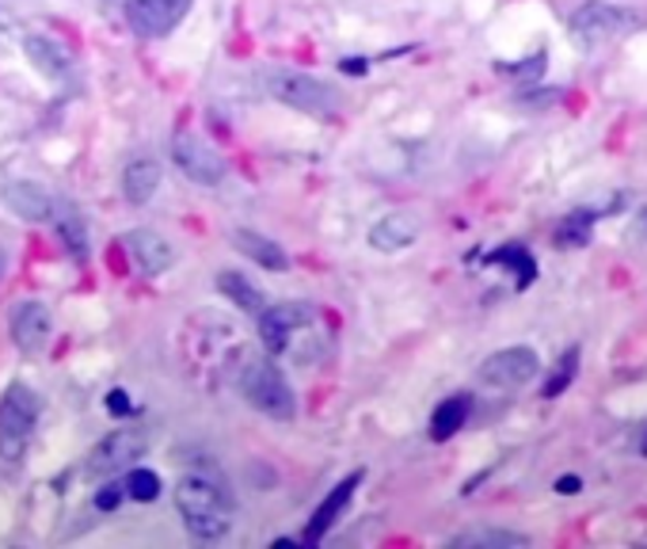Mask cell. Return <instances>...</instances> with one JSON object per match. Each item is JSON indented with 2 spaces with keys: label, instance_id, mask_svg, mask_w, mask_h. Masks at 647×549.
I'll return each mask as SVG.
<instances>
[{
  "label": "cell",
  "instance_id": "6da1fadb",
  "mask_svg": "<svg viewBox=\"0 0 647 549\" xmlns=\"http://www.w3.org/2000/svg\"><path fill=\"white\" fill-rule=\"evenodd\" d=\"M176 508L184 515V527L191 530L202 542H218L229 535L232 527V496L226 485H218L213 477L191 474L176 485Z\"/></svg>",
  "mask_w": 647,
  "mask_h": 549
},
{
  "label": "cell",
  "instance_id": "7a4b0ae2",
  "mask_svg": "<svg viewBox=\"0 0 647 549\" xmlns=\"http://www.w3.org/2000/svg\"><path fill=\"white\" fill-rule=\"evenodd\" d=\"M240 393L248 397V405L259 408L271 419H293L298 416V397H293V385L286 382V374L263 355H244L237 371Z\"/></svg>",
  "mask_w": 647,
  "mask_h": 549
},
{
  "label": "cell",
  "instance_id": "3957f363",
  "mask_svg": "<svg viewBox=\"0 0 647 549\" xmlns=\"http://www.w3.org/2000/svg\"><path fill=\"white\" fill-rule=\"evenodd\" d=\"M640 28H644V12H636V8H628V4H609V0H591V4H583L580 12H572V20H567L572 39L583 42V46L625 39V34H633Z\"/></svg>",
  "mask_w": 647,
  "mask_h": 549
},
{
  "label": "cell",
  "instance_id": "277c9868",
  "mask_svg": "<svg viewBox=\"0 0 647 549\" xmlns=\"http://www.w3.org/2000/svg\"><path fill=\"white\" fill-rule=\"evenodd\" d=\"M267 92L279 103H286L293 111H305V115L327 118L340 107V92L332 89L321 76L298 73V69H271L267 73Z\"/></svg>",
  "mask_w": 647,
  "mask_h": 549
},
{
  "label": "cell",
  "instance_id": "5b68a950",
  "mask_svg": "<svg viewBox=\"0 0 647 549\" xmlns=\"http://www.w3.org/2000/svg\"><path fill=\"white\" fill-rule=\"evenodd\" d=\"M34 424H39V397L28 385H12L0 397V458L20 462L31 443Z\"/></svg>",
  "mask_w": 647,
  "mask_h": 549
},
{
  "label": "cell",
  "instance_id": "8992f818",
  "mask_svg": "<svg viewBox=\"0 0 647 549\" xmlns=\"http://www.w3.org/2000/svg\"><path fill=\"white\" fill-rule=\"evenodd\" d=\"M171 160L179 165L191 184L202 187H218L229 176V165L210 142H202L198 134H176L171 137Z\"/></svg>",
  "mask_w": 647,
  "mask_h": 549
},
{
  "label": "cell",
  "instance_id": "52a82bcc",
  "mask_svg": "<svg viewBox=\"0 0 647 549\" xmlns=\"http://www.w3.org/2000/svg\"><path fill=\"white\" fill-rule=\"evenodd\" d=\"M541 371V359L533 348H503L495 355H488L480 363V382L491 390H522L525 382H533Z\"/></svg>",
  "mask_w": 647,
  "mask_h": 549
},
{
  "label": "cell",
  "instance_id": "ba28073f",
  "mask_svg": "<svg viewBox=\"0 0 647 549\" xmlns=\"http://www.w3.org/2000/svg\"><path fill=\"white\" fill-rule=\"evenodd\" d=\"M145 446H149V435L142 432V427H118V432H111L107 439L96 443V450L88 454V474L92 477H111L118 474V469H129L137 458L145 454Z\"/></svg>",
  "mask_w": 647,
  "mask_h": 549
},
{
  "label": "cell",
  "instance_id": "9c48e42d",
  "mask_svg": "<svg viewBox=\"0 0 647 549\" xmlns=\"http://www.w3.org/2000/svg\"><path fill=\"white\" fill-rule=\"evenodd\" d=\"M313 324V305L309 302H279V305H267L259 313V340H263L267 355H282L290 351L293 332L309 329Z\"/></svg>",
  "mask_w": 647,
  "mask_h": 549
},
{
  "label": "cell",
  "instance_id": "30bf717a",
  "mask_svg": "<svg viewBox=\"0 0 647 549\" xmlns=\"http://www.w3.org/2000/svg\"><path fill=\"white\" fill-rule=\"evenodd\" d=\"M195 0H126V23L142 39H160L171 28H179Z\"/></svg>",
  "mask_w": 647,
  "mask_h": 549
},
{
  "label": "cell",
  "instance_id": "8fae6325",
  "mask_svg": "<svg viewBox=\"0 0 647 549\" xmlns=\"http://www.w3.org/2000/svg\"><path fill=\"white\" fill-rule=\"evenodd\" d=\"M358 485H362V469H355L351 477H343L340 485H335L332 493H327L324 500L316 504V511H313V519H309L305 538H301V542H305V546H321L327 538V530L335 527V519H340V515L347 511V504L355 500V488Z\"/></svg>",
  "mask_w": 647,
  "mask_h": 549
},
{
  "label": "cell",
  "instance_id": "7c38bea8",
  "mask_svg": "<svg viewBox=\"0 0 647 549\" xmlns=\"http://www.w3.org/2000/svg\"><path fill=\"white\" fill-rule=\"evenodd\" d=\"M8 329H12V340L20 351L28 355H39L42 348L50 343V332H54V321H50V309L39 302H20L8 317Z\"/></svg>",
  "mask_w": 647,
  "mask_h": 549
},
{
  "label": "cell",
  "instance_id": "4fadbf2b",
  "mask_svg": "<svg viewBox=\"0 0 647 549\" xmlns=\"http://www.w3.org/2000/svg\"><path fill=\"white\" fill-rule=\"evenodd\" d=\"M123 245H126L129 260H134V268L142 274H153V279L176 263V252H171V245L157 234V229H129L123 237Z\"/></svg>",
  "mask_w": 647,
  "mask_h": 549
},
{
  "label": "cell",
  "instance_id": "5bb4252c",
  "mask_svg": "<svg viewBox=\"0 0 647 549\" xmlns=\"http://www.w3.org/2000/svg\"><path fill=\"white\" fill-rule=\"evenodd\" d=\"M472 408H477V401H472V393H450V397H442L430 412V427L427 435L435 443H450L461 427H469L472 419Z\"/></svg>",
  "mask_w": 647,
  "mask_h": 549
},
{
  "label": "cell",
  "instance_id": "9a60e30c",
  "mask_svg": "<svg viewBox=\"0 0 647 549\" xmlns=\"http://www.w3.org/2000/svg\"><path fill=\"white\" fill-rule=\"evenodd\" d=\"M416 237H419V221L408 218V214H385L366 234L369 248H377V252H400V248L416 245Z\"/></svg>",
  "mask_w": 647,
  "mask_h": 549
},
{
  "label": "cell",
  "instance_id": "2e32d148",
  "mask_svg": "<svg viewBox=\"0 0 647 549\" xmlns=\"http://www.w3.org/2000/svg\"><path fill=\"white\" fill-rule=\"evenodd\" d=\"M232 245H237V252H244L248 260H255L263 271H286L290 268L286 248H282L279 240L255 234V229H237V234H232Z\"/></svg>",
  "mask_w": 647,
  "mask_h": 549
},
{
  "label": "cell",
  "instance_id": "e0dca14e",
  "mask_svg": "<svg viewBox=\"0 0 647 549\" xmlns=\"http://www.w3.org/2000/svg\"><path fill=\"white\" fill-rule=\"evenodd\" d=\"M4 206L12 214H20V218H28V221L54 218V203H50V195L42 191L39 184H31V179H23V184H8L4 187Z\"/></svg>",
  "mask_w": 647,
  "mask_h": 549
},
{
  "label": "cell",
  "instance_id": "ac0fdd59",
  "mask_svg": "<svg viewBox=\"0 0 647 549\" xmlns=\"http://www.w3.org/2000/svg\"><path fill=\"white\" fill-rule=\"evenodd\" d=\"M157 187H160V165L153 157H137V160H129L126 172H123V195H126V203H134V206H145L157 195Z\"/></svg>",
  "mask_w": 647,
  "mask_h": 549
},
{
  "label": "cell",
  "instance_id": "d6986e66",
  "mask_svg": "<svg viewBox=\"0 0 647 549\" xmlns=\"http://www.w3.org/2000/svg\"><path fill=\"white\" fill-rule=\"evenodd\" d=\"M450 546H465V549H522V546H530V538H525L522 530L472 527V530H461V535H453Z\"/></svg>",
  "mask_w": 647,
  "mask_h": 549
},
{
  "label": "cell",
  "instance_id": "ffe728a7",
  "mask_svg": "<svg viewBox=\"0 0 647 549\" xmlns=\"http://www.w3.org/2000/svg\"><path fill=\"white\" fill-rule=\"evenodd\" d=\"M218 290L237 309H244V313H255L259 317L267 309V294L255 287L252 279H248V274H240V271H221L218 274Z\"/></svg>",
  "mask_w": 647,
  "mask_h": 549
},
{
  "label": "cell",
  "instance_id": "44dd1931",
  "mask_svg": "<svg viewBox=\"0 0 647 549\" xmlns=\"http://www.w3.org/2000/svg\"><path fill=\"white\" fill-rule=\"evenodd\" d=\"M23 50H28L34 69L46 76H62L69 69V54L62 50V42L46 39V34H23Z\"/></svg>",
  "mask_w": 647,
  "mask_h": 549
},
{
  "label": "cell",
  "instance_id": "7402d4cb",
  "mask_svg": "<svg viewBox=\"0 0 647 549\" xmlns=\"http://www.w3.org/2000/svg\"><path fill=\"white\" fill-rule=\"evenodd\" d=\"M594 226H598V210H572L556 221L552 240H556L560 248H583V245H591Z\"/></svg>",
  "mask_w": 647,
  "mask_h": 549
},
{
  "label": "cell",
  "instance_id": "603a6c76",
  "mask_svg": "<svg viewBox=\"0 0 647 549\" xmlns=\"http://www.w3.org/2000/svg\"><path fill=\"white\" fill-rule=\"evenodd\" d=\"M488 268H507L514 274L518 287H530L533 274H538V260L530 256V248L503 245V248H495V252H488Z\"/></svg>",
  "mask_w": 647,
  "mask_h": 549
},
{
  "label": "cell",
  "instance_id": "cb8c5ba5",
  "mask_svg": "<svg viewBox=\"0 0 647 549\" xmlns=\"http://www.w3.org/2000/svg\"><path fill=\"white\" fill-rule=\"evenodd\" d=\"M580 359H583V351H580V348H567L564 355L556 359V366H552L549 382L541 385V397H545V401H556V397H564V393L572 390L575 374H580Z\"/></svg>",
  "mask_w": 647,
  "mask_h": 549
},
{
  "label": "cell",
  "instance_id": "d4e9b609",
  "mask_svg": "<svg viewBox=\"0 0 647 549\" xmlns=\"http://www.w3.org/2000/svg\"><path fill=\"white\" fill-rule=\"evenodd\" d=\"M126 496L129 500H137V504H153L160 496V474H153V469H145V466H134L126 474Z\"/></svg>",
  "mask_w": 647,
  "mask_h": 549
},
{
  "label": "cell",
  "instance_id": "484cf974",
  "mask_svg": "<svg viewBox=\"0 0 647 549\" xmlns=\"http://www.w3.org/2000/svg\"><path fill=\"white\" fill-rule=\"evenodd\" d=\"M58 229H62V237H65V245H69V252L73 256H88V237H84V226L76 218H62L58 221Z\"/></svg>",
  "mask_w": 647,
  "mask_h": 549
},
{
  "label": "cell",
  "instance_id": "4316f807",
  "mask_svg": "<svg viewBox=\"0 0 647 549\" xmlns=\"http://www.w3.org/2000/svg\"><path fill=\"white\" fill-rule=\"evenodd\" d=\"M123 500H126V485H115V480H111V485H103L96 493V511H115Z\"/></svg>",
  "mask_w": 647,
  "mask_h": 549
},
{
  "label": "cell",
  "instance_id": "83f0119b",
  "mask_svg": "<svg viewBox=\"0 0 647 549\" xmlns=\"http://www.w3.org/2000/svg\"><path fill=\"white\" fill-rule=\"evenodd\" d=\"M107 412H111V416H129V412H134V401H129V393L126 390H111L107 393Z\"/></svg>",
  "mask_w": 647,
  "mask_h": 549
},
{
  "label": "cell",
  "instance_id": "f1b7e54d",
  "mask_svg": "<svg viewBox=\"0 0 647 549\" xmlns=\"http://www.w3.org/2000/svg\"><path fill=\"white\" fill-rule=\"evenodd\" d=\"M15 39H23V34H20V28H15L12 15L0 8V46H8V42H15Z\"/></svg>",
  "mask_w": 647,
  "mask_h": 549
},
{
  "label": "cell",
  "instance_id": "f546056e",
  "mask_svg": "<svg viewBox=\"0 0 647 549\" xmlns=\"http://www.w3.org/2000/svg\"><path fill=\"white\" fill-rule=\"evenodd\" d=\"M580 488H583V477H575V474H564V477L556 480V493L560 496H575Z\"/></svg>",
  "mask_w": 647,
  "mask_h": 549
},
{
  "label": "cell",
  "instance_id": "4dcf8cb0",
  "mask_svg": "<svg viewBox=\"0 0 647 549\" xmlns=\"http://www.w3.org/2000/svg\"><path fill=\"white\" fill-rule=\"evenodd\" d=\"M340 69H343V73H355V76H362V73H366V62H362V58H343V62H340Z\"/></svg>",
  "mask_w": 647,
  "mask_h": 549
},
{
  "label": "cell",
  "instance_id": "1f68e13d",
  "mask_svg": "<svg viewBox=\"0 0 647 549\" xmlns=\"http://www.w3.org/2000/svg\"><path fill=\"white\" fill-rule=\"evenodd\" d=\"M4 271H8V256L0 252V279H4Z\"/></svg>",
  "mask_w": 647,
  "mask_h": 549
},
{
  "label": "cell",
  "instance_id": "d6a6232c",
  "mask_svg": "<svg viewBox=\"0 0 647 549\" xmlns=\"http://www.w3.org/2000/svg\"><path fill=\"white\" fill-rule=\"evenodd\" d=\"M640 454H644V458H647V432H644V439H640Z\"/></svg>",
  "mask_w": 647,
  "mask_h": 549
}]
</instances>
